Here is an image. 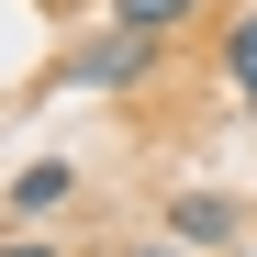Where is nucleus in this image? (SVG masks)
Returning <instances> with one entry per match:
<instances>
[{
  "instance_id": "6",
  "label": "nucleus",
  "mask_w": 257,
  "mask_h": 257,
  "mask_svg": "<svg viewBox=\"0 0 257 257\" xmlns=\"http://www.w3.org/2000/svg\"><path fill=\"white\" fill-rule=\"evenodd\" d=\"M0 257H56V246L45 235H0Z\"/></svg>"
},
{
  "instance_id": "2",
  "label": "nucleus",
  "mask_w": 257,
  "mask_h": 257,
  "mask_svg": "<svg viewBox=\"0 0 257 257\" xmlns=\"http://www.w3.org/2000/svg\"><path fill=\"white\" fill-rule=\"evenodd\" d=\"M168 235H179V246H212V257H235V201H224V190H179V201H168Z\"/></svg>"
},
{
  "instance_id": "5",
  "label": "nucleus",
  "mask_w": 257,
  "mask_h": 257,
  "mask_svg": "<svg viewBox=\"0 0 257 257\" xmlns=\"http://www.w3.org/2000/svg\"><path fill=\"white\" fill-rule=\"evenodd\" d=\"M224 90L257 112V12H235V23H224Z\"/></svg>"
},
{
  "instance_id": "1",
  "label": "nucleus",
  "mask_w": 257,
  "mask_h": 257,
  "mask_svg": "<svg viewBox=\"0 0 257 257\" xmlns=\"http://www.w3.org/2000/svg\"><path fill=\"white\" fill-rule=\"evenodd\" d=\"M146 78H157V45H146V34H123V23H101L90 45L56 67V90H146Z\"/></svg>"
},
{
  "instance_id": "4",
  "label": "nucleus",
  "mask_w": 257,
  "mask_h": 257,
  "mask_svg": "<svg viewBox=\"0 0 257 257\" xmlns=\"http://www.w3.org/2000/svg\"><path fill=\"white\" fill-rule=\"evenodd\" d=\"M67 190H78V168H67V157H34L23 179H12V212H56Z\"/></svg>"
},
{
  "instance_id": "3",
  "label": "nucleus",
  "mask_w": 257,
  "mask_h": 257,
  "mask_svg": "<svg viewBox=\"0 0 257 257\" xmlns=\"http://www.w3.org/2000/svg\"><path fill=\"white\" fill-rule=\"evenodd\" d=\"M212 12V0H101V23H123V34H146V45H168V34H190Z\"/></svg>"
},
{
  "instance_id": "7",
  "label": "nucleus",
  "mask_w": 257,
  "mask_h": 257,
  "mask_svg": "<svg viewBox=\"0 0 257 257\" xmlns=\"http://www.w3.org/2000/svg\"><path fill=\"white\" fill-rule=\"evenodd\" d=\"M235 257H246V246H235Z\"/></svg>"
}]
</instances>
